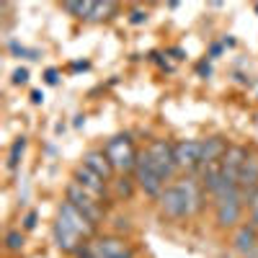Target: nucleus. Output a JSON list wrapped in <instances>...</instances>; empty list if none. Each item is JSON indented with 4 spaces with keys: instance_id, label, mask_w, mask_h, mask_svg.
I'll return each instance as SVG.
<instances>
[{
    "instance_id": "nucleus-1",
    "label": "nucleus",
    "mask_w": 258,
    "mask_h": 258,
    "mask_svg": "<svg viewBox=\"0 0 258 258\" xmlns=\"http://www.w3.org/2000/svg\"><path fill=\"white\" fill-rule=\"evenodd\" d=\"M96 230L98 227L88 217H83L68 199L57 207V217H54V225H52V240H54L57 250L78 255L96 238Z\"/></svg>"
},
{
    "instance_id": "nucleus-2",
    "label": "nucleus",
    "mask_w": 258,
    "mask_h": 258,
    "mask_svg": "<svg viewBox=\"0 0 258 258\" xmlns=\"http://www.w3.org/2000/svg\"><path fill=\"white\" fill-rule=\"evenodd\" d=\"M204 197H207V191H204L202 181L194 178V176H183V178L165 186L158 204H160V212L165 214V217L188 220L204 207Z\"/></svg>"
},
{
    "instance_id": "nucleus-3",
    "label": "nucleus",
    "mask_w": 258,
    "mask_h": 258,
    "mask_svg": "<svg viewBox=\"0 0 258 258\" xmlns=\"http://www.w3.org/2000/svg\"><path fill=\"white\" fill-rule=\"evenodd\" d=\"M101 150L106 153V158H109V163L114 165L116 173H135L140 153H137V147L129 135H116L111 140H106V145Z\"/></svg>"
},
{
    "instance_id": "nucleus-4",
    "label": "nucleus",
    "mask_w": 258,
    "mask_h": 258,
    "mask_svg": "<svg viewBox=\"0 0 258 258\" xmlns=\"http://www.w3.org/2000/svg\"><path fill=\"white\" fill-rule=\"evenodd\" d=\"M75 258H135V248L119 235H103V238H93Z\"/></svg>"
},
{
    "instance_id": "nucleus-5",
    "label": "nucleus",
    "mask_w": 258,
    "mask_h": 258,
    "mask_svg": "<svg viewBox=\"0 0 258 258\" xmlns=\"http://www.w3.org/2000/svg\"><path fill=\"white\" fill-rule=\"evenodd\" d=\"M245 207H248V202L240 194V188H232V191H225L220 197H214V217H217V225L222 230L238 227V222L243 220Z\"/></svg>"
},
{
    "instance_id": "nucleus-6",
    "label": "nucleus",
    "mask_w": 258,
    "mask_h": 258,
    "mask_svg": "<svg viewBox=\"0 0 258 258\" xmlns=\"http://www.w3.org/2000/svg\"><path fill=\"white\" fill-rule=\"evenodd\" d=\"M135 183H137L140 191H145L147 197H153V199H160V194L168 186L165 176L155 168V163L145 153H140V160H137V168H135Z\"/></svg>"
},
{
    "instance_id": "nucleus-7",
    "label": "nucleus",
    "mask_w": 258,
    "mask_h": 258,
    "mask_svg": "<svg viewBox=\"0 0 258 258\" xmlns=\"http://www.w3.org/2000/svg\"><path fill=\"white\" fill-rule=\"evenodd\" d=\"M64 199H68L83 217H88L96 227L103 222V217H106V204H101L98 199H93L91 194H85L75 181H70L68 183V188H64Z\"/></svg>"
},
{
    "instance_id": "nucleus-8",
    "label": "nucleus",
    "mask_w": 258,
    "mask_h": 258,
    "mask_svg": "<svg viewBox=\"0 0 258 258\" xmlns=\"http://www.w3.org/2000/svg\"><path fill=\"white\" fill-rule=\"evenodd\" d=\"M142 153L155 163V168L160 170V173L165 176L168 183H173L176 181V173H178V168H176V158H173V145L165 142V140H153Z\"/></svg>"
},
{
    "instance_id": "nucleus-9",
    "label": "nucleus",
    "mask_w": 258,
    "mask_h": 258,
    "mask_svg": "<svg viewBox=\"0 0 258 258\" xmlns=\"http://www.w3.org/2000/svg\"><path fill=\"white\" fill-rule=\"evenodd\" d=\"M176 168L186 176H194L202 168V140H181L173 145Z\"/></svg>"
},
{
    "instance_id": "nucleus-10",
    "label": "nucleus",
    "mask_w": 258,
    "mask_h": 258,
    "mask_svg": "<svg viewBox=\"0 0 258 258\" xmlns=\"http://www.w3.org/2000/svg\"><path fill=\"white\" fill-rule=\"evenodd\" d=\"M62 8L68 11V13H73L75 18L91 21V24H98V21L111 18L119 11L116 3H91V0H83V3H64Z\"/></svg>"
},
{
    "instance_id": "nucleus-11",
    "label": "nucleus",
    "mask_w": 258,
    "mask_h": 258,
    "mask_svg": "<svg viewBox=\"0 0 258 258\" xmlns=\"http://www.w3.org/2000/svg\"><path fill=\"white\" fill-rule=\"evenodd\" d=\"M73 181H75L85 194H91L93 199H98L101 204H109V181H103L101 176H96L93 170H88L85 165H80V168L75 170Z\"/></svg>"
},
{
    "instance_id": "nucleus-12",
    "label": "nucleus",
    "mask_w": 258,
    "mask_h": 258,
    "mask_svg": "<svg viewBox=\"0 0 258 258\" xmlns=\"http://www.w3.org/2000/svg\"><path fill=\"white\" fill-rule=\"evenodd\" d=\"M232 250L240 258H258V227H253L250 222L235 227Z\"/></svg>"
},
{
    "instance_id": "nucleus-13",
    "label": "nucleus",
    "mask_w": 258,
    "mask_h": 258,
    "mask_svg": "<svg viewBox=\"0 0 258 258\" xmlns=\"http://www.w3.org/2000/svg\"><path fill=\"white\" fill-rule=\"evenodd\" d=\"M238 188L245 197V202L258 191V155H253V153L248 155V160L240 170V178H238Z\"/></svg>"
},
{
    "instance_id": "nucleus-14",
    "label": "nucleus",
    "mask_w": 258,
    "mask_h": 258,
    "mask_svg": "<svg viewBox=\"0 0 258 258\" xmlns=\"http://www.w3.org/2000/svg\"><path fill=\"white\" fill-rule=\"evenodd\" d=\"M83 165L88 168V170H93L96 176H101L103 181H109V183H111V178H114V173H116L103 150H91V153H85V155H83Z\"/></svg>"
},
{
    "instance_id": "nucleus-15",
    "label": "nucleus",
    "mask_w": 258,
    "mask_h": 258,
    "mask_svg": "<svg viewBox=\"0 0 258 258\" xmlns=\"http://www.w3.org/2000/svg\"><path fill=\"white\" fill-rule=\"evenodd\" d=\"M230 142L225 137H209V140H202V168L204 165H212V163H220L227 153ZM199 168V170H202Z\"/></svg>"
},
{
    "instance_id": "nucleus-16",
    "label": "nucleus",
    "mask_w": 258,
    "mask_h": 258,
    "mask_svg": "<svg viewBox=\"0 0 258 258\" xmlns=\"http://www.w3.org/2000/svg\"><path fill=\"white\" fill-rule=\"evenodd\" d=\"M24 150H26V137H18L11 147V155H8V168H16L18 165V158L24 155Z\"/></svg>"
},
{
    "instance_id": "nucleus-17",
    "label": "nucleus",
    "mask_w": 258,
    "mask_h": 258,
    "mask_svg": "<svg viewBox=\"0 0 258 258\" xmlns=\"http://www.w3.org/2000/svg\"><path fill=\"white\" fill-rule=\"evenodd\" d=\"M6 248L13 250V253H18L21 248H24V232H21V230H11L6 235Z\"/></svg>"
},
{
    "instance_id": "nucleus-18",
    "label": "nucleus",
    "mask_w": 258,
    "mask_h": 258,
    "mask_svg": "<svg viewBox=\"0 0 258 258\" xmlns=\"http://www.w3.org/2000/svg\"><path fill=\"white\" fill-rule=\"evenodd\" d=\"M248 222L253 225V227H258V191L253 194V197L248 199Z\"/></svg>"
},
{
    "instance_id": "nucleus-19",
    "label": "nucleus",
    "mask_w": 258,
    "mask_h": 258,
    "mask_svg": "<svg viewBox=\"0 0 258 258\" xmlns=\"http://www.w3.org/2000/svg\"><path fill=\"white\" fill-rule=\"evenodd\" d=\"M132 186H137L132 178H124V176H121V178L116 181V188H119V194H124V197H129V194H132Z\"/></svg>"
},
{
    "instance_id": "nucleus-20",
    "label": "nucleus",
    "mask_w": 258,
    "mask_h": 258,
    "mask_svg": "<svg viewBox=\"0 0 258 258\" xmlns=\"http://www.w3.org/2000/svg\"><path fill=\"white\" fill-rule=\"evenodd\" d=\"M29 80V70H24V68H18L16 73H13V83L16 85H21V83H26Z\"/></svg>"
},
{
    "instance_id": "nucleus-21",
    "label": "nucleus",
    "mask_w": 258,
    "mask_h": 258,
    "mask_svg": "<svg viewBox=\"0 0 258 258\" xmlns=\"http://www.w3.org/2000/svg\"><path fill=\"white\" fill-rule=\"evenodd\" d=\"M24 227H26V230H34V227H36V212H29V214H26Z\"/></svg>"
},
{
    "instance_id": "nucleus-22",
    "label": "nucleus",
    "mask_w": 258,
    "mask_h": 258,
    "mask_svg": "<svg viewBox=\"0 0 258 258\" xmlns=\"http://www.w3.org/2000/svg\"><path fill=\"white\" fill-rule=\"evenodd\" d=\"M142 21H147V13H142V11H135V13H132V24H142Z\"/></svg>"
},
{
    "instance_id": "nucleus-23",
    "label": "nucleus",
    "mask_w": 258,
    "mask_h": 258,
    "mask_svg": "<svg viewBox=\"0 0 258 258\" xmlns=\"http://www.w3.org/2000/svg\"><path fill=\"white\" fill-rule=\"evenodd\" d=\"M57 80H59L57 78V70H47V83L49 85H57Z\"/></svg>"
},
{
    "instance_id": "nucleus-24",
    "label": "nucleus",
    "mask_w": 258,
    "mask_h": 258,
    "mask_svg": "<svg viewBox=\"0 0 258 258\" xmlns=\"http://www.w3.org/2000/svg\"><path fill=\"white\" fill-rule=\"evenodd\" d=\"M31 101H34V103H41V101H44V96H41V91H34V93H31Z\"/></svg>"
},
{
    "instance_id": "nucleus-25",
    "label": "nucleus",
    "mask_w": 258,
    "mask_h": 258,
    "mask_svg": "<svg viewBox=\"0 0 258 258\" xmlns=\"http://www.w3.org/2000/svg\"><path fill=\"white\" fill-rule=\"evenodd\" d=\"M199 73H207V75H209V73H212V68H209L207 62H202V64H199Z\"/></svg>"
},
{
    "instance_id": "nucleus-26",
    "label": "nucleus",
    "mask_w": 258,
    "mask_h": 258,
    "mask_svg": "<svg viewBox=\"0 0 258 258\" xmlns=\"http://www.w3.org/2000/svg\"><path fill=\"white\" fill-rule=\"evenodd\" d=\"M255 13H258V6H255Z\"/></svg>"
}]
</instances>
